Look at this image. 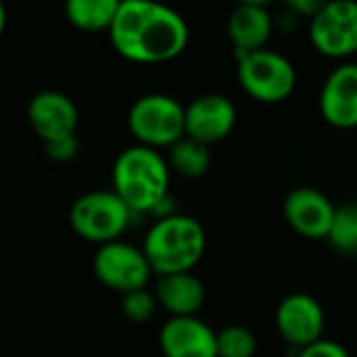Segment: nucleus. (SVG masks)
Wrapping results in <instances>:
<instances>
[{
	"mask_svg": "<svg viewBox=\"0 0 357 357\" xmlns=\"http://www.w3.org/2000/svg\"><path fill=\"white\" fill-rule=\"evenodd\" d=\"M119 8V0H69L67 21L82 31H109Z\"/></svg>",
	"mask_w": 357,
	"mask_h": 357,
	"instance_id": "17",
	"label": "nucleus"
},
{
	"mask_svg": "<svg viewBox=\"0 0 357 357\" xmlns=\"http://www.w3.org/2000/svg\"><path fill=\"white\" fill-rule=\"evenodd\" d=\"M326 241L345 255H357V203H345L337 207Z\"/></svg>",
	"mask_w": 357,
	"mask_h": 357,
	"instance_id": "19",
	"label": "nucleus"
},
{
	"mask_svg": "<svg viewBox=\"0 0 357 357\" xmlns=\"http://www.w3.org/2000/svg\"><path fill=\"white\" fill-rule=\"evenodd\" d=\"M128 128L142 146L172 149L186 136L184 107L169 94H144L130 107Z\"/></svg>",
	"mask_w": 357,
	"mask_h": 357,
	"instance_id": "5",
	"label": "nucleus"
},
{
	"mask_svg": "<svg viewBox=\"0 0 357 357\" xmlns=\"http://www.w3.org/2000/svg\"><path fill=\"white\" fill-rule=\"evenodd\" d=\"M113 48L132 63H167L184 52L190 40L186 19L163 4L146 0L119 2L109 29Z\"/></svg>",
	"mask_w": 357,
	"mask_h": 357,
	"instance_id": "1",
	"label": "nucleus"
},
{
	"mask_svg": "<svg viewBox=\"0 0 357 357\" xmlns=\"http://www.w3.org/2000/svg\"><path fill=\"white\" fill-rule=\"evenodd\" d=\"M27 121L46 144L59 138L75 136L79 111L67 94L56 90H44L29 100Z\"/></svg>",
	"mask_w": 357,
	"mask_h": 357,
	"instance_id": "12",
	"label": "nucleus"
},
{
	"mask_svg": "<svg viewBox=\"0 0 357 357\" xmlns=\"http://www.w3.org/2000/svg\"><path fill=\"white\" fill-rule=\"evenodd\" d=\"M205 249L207 234L203 226L195 218L182 213L155 220L142 243L151 270L159 276L192 272Z\"/></svg>",
	"mask_w": 357,
	"mask_h": 357,
	"instance_id": "3",
	"label": "nucleus"
},
{
	"mask_svg": "<svg viewBox=\"0 0 357 357\" xmlns=\"http://www.w3.org/2000/svg\"><path fill=\"white\" fill-rule=\"evenodd\" d=\"M257 339L245 326H228L218 333V357H255Z\"/></svg>",
	"mask_w": 357,
	"mask_h": 357,
	"instance_id": "20",
	"label": "nucleus"
},
{
	"mask_svg": "<svg viewBox=\"0 0 357 357\" xmlns=\"http://www.w3.org/2000/svg\"><path fill=\"white\" fill-rule=\"evenodd\" d=\"M320 113L333 128H357V63H343L331 71L320 92Z\"/></svg>",
	"mask_w": 357,
	"mask_h": 357,
	"instance_id": "14",
	"label": "nucleus"
},
{
	"mask_svg": "<svg viewBox=\"0 0 357 357\" xmlns=\"http://www.w3.org/2000/svg\"><path fill=\"white\" fill-rule=\"evenodd\" d=\"M314 48L328 59H347L357 52V2H324L310 21Z\"/></svg>",
	"mask_w": 357,
	"mask_h": 357,
	"instance_id": "8",
	"label": "nucleus"
},
{
	"mask_svg": "<svg viewBox=\"0 0 357 357\" xmlns=\"http://www.w3.org/2000/svg\"><path fill=\"white\" fill-rule=\"evenodd\" d=\"M324 6V2H316V0H295V2H289V8L295 13V15H301V17H316L318 15V10Z\"/></svg>",
	"mask_w": 357,
	"mask_h": 357,
	"instance_id": "24",
	"label": "nucleus"
},
{
	"mask_svg": "<svg viewBox=\"0 0 357 357\" xmlns=\"http://www.w3.org/2000/svg\"><path fill=\"white\" fill-rule=\"evenodd\" d=\"M272 33V15L259 2L238 4L228 19V36L241 54L261 50Z\"/></svg>",
	"mask_w": 357,
	"mask_h": 357,
	"instance_id": "16",
	"label": "nucleus"
},
{
	"mask_svg": "<svg viewBox=\"0 0 357 357\" xmlns=\"http://www.w3.org/2000/svg\"><path fill=\"white\" fill-rule=\"evenodd\" d=\"M282 213L287 224L299 236L310 241H322L331 234L337 207L324 192L312 186H299L287 195Z\"/></svg>",
	"mask_w": 357,
	"mask_h": 357,
	"instance_id": "10",
	"label": "nucleus"
},
{
	"mask_svg": "<svg viewBox=\"0 0 357 357\" xmlns=\"http://www.w3.org/2000/svg\"><path fill=\"white\" fill-rule=\"evenodd\" d=\"M132 215V209L113 190H92L73 201L69 224L79 238L102 247L121 241Z\"/></svg>",
	"mask_w": 357,
	"mask_h": 357,
	"instance_id": "4",
	"label": "nucleus"
},
{
	"mask_svg": "<svg viewBox=\"0 0 357 357\" xmlns=\"http://www.w3.org/2000/svg\"><path fill=\"white\" fill-rule=\"evenodd\" d=\"M184 119L186 136L209 146L230 136L236 126V107L228 96L211 92L184 107Z\"/></svg>",
	"mask_w": 357,
	"mask_h": 357,
	"instance_id": "11",
	"label": "nucleus"
},
{
	"mask_svg": "<svg viewBox=\"0 0 357 357\" xmlns=\"http://www.w3.org/2000/svg\"><path fill=\"white\" fill-rule=\"evenodd\" d=\"M276 328L289 345L301 351L322 341L326 328L324 307L307 293H293L284 297L276 310Z\"/></svg>",
	"mask_w": 357,
	"mask_h": 357,
	"instance_id": "9",
	"label": "nucleus"
},
{
	"mask_svg": "<svg viewBox=\"0 0 357 357\" xmlns=\"http://www.w3.org/2000/svg\"><path fill=\"white\" fill-rule=\"evenodd\" d=\"M157 305H161L172 318H190L205 305L207 293L203 282L192 272L159 276L155 289Z\"/></svg>",
	"mask_w": 357,
	"mask_h": 357,
	"instance_id": "15",
	"label": "nucleus"
},
{
	"mask_svg": "<svg viewBox=\"0 0 357 357\" xmlns=\"http://www.w3.org/2000/svg\"><path fill=\"white\" fill-rule=\"evenodd\" d=\"M169 172L159 151L142 144L128 146L113 163V192L132 213H153L169 197Z\"/></svg>",
	"mask_w": 357,
	"mask_h": 357,
	"instance_id": "2",
	"label": "nucleus"
},
{
	"mask_svg": "<svg viewBox=\"0 0 357 357\" xmlns=\"http://www.w3.org/2000/svg\"><path fill=\"white\" fill-rule=\"evenodd\" d=\"M165 357H218V333L197 316L169 318L159 333Z\"/></svg>",
	"mask_w": 357,
	"mask_h": 357,
	"instance_id": "13",
	"label": "nucleus"
},
{
	"mask_svg": "<svg viewBox=\"0 0 357 357\" xmlns=\"http://www.w3.org/2000/svg\"><path fill=\"white\" fill-rule=\"evenodd\" d=\"M4 27H6V8H4V4L0 2V36L4 33Z\"/></svg>",
	"mask_w": 357,
	"mask_h": 357,
	"instance_id": "25",
	"label": "nucleus"
},
{
	"mask_svg": "<svg viewBox=\"0 0 357 357\" xmlns=\"http://www.w3.org/2000/svg\"><path fill=\"white\" fill-rule=\"evenodd\" d=\"M44 151H46V157L56 161V163H67L71 159L77 157L79 153V142L75 136H67V138H59V140H52V142H46L44 144Z\"/></svg>",
	"mask_w": 357,
	"mask_h": 357,
	"instance_id": "22",
	"label": "nucleus"
},
{
	"mask_svg": "<svg viewBox=\"0 0 357 357\" xmlns=\"http://www.w3.org/2000/svg\"><path fill=\"white\" fill-rule=\"evenodd\" d=\"M236 75L243 90L253 100L266 105L287 100L297 86L295 65L284 54L268 48L241 54Z\"/></svg>",
	"mask_w": 357,
	"mask_h": 357,
	"instance_id": "6",
	"label": "nucleus"
},
{
	"mask_svg": "<svg viewBox=\"0 0 357 357\" xmlns=\"http://www.w3.org/2000/svg\"><path fill=\"white\" fill-rule=\"evenodd\" d=\"M92 270L100 284L121 295L146 289L153 276L142 247L130 245L126 241L98 247L92 259Z\"/></svg>",
	"mask_w": 357,
	"mask_h": 357,
	"instance_id": "7",
	"label": "nucleus"
},
{
	"mask_svg": "<svg viewBox=\"0 0 357 357\" xmlns=\"http://www.w3.org/2000/svg\"><path fill=\"white\" fill-rule=\"evenodd\" d=\"M167 165L182 178H188V180L203 178L211 167L209 146L184 136L172 149H167Z\"/></svg>",
	"mask_w": 357,
	"mask_h": 357,
	"instance_id": "18",
	"label": "nucleus"
},
{
	"mask_svg": "<svg viewBox=\"0 0 357 357\" xmlns=\"http://www.w3.org/2000/svg\"><path fill=\"white\" fill-rule=\"evenodd\" d=\"M297 357H351V356H349V351H347L343 345H339L337 341L322 339V341H318V343H314V345H310V347L301 349Z\"/></svg>",
	"mask_w": 357,
	"mask_h": 357,
	"instance_id": "23",
	"label": "nucleus"
},
{
	"mask_svg": "<svg viewBox=\"0 0 357 357\" xmlns=\"http://www.w3.org/2000/svg\"><path fill=\"white\" fill-rule=\"evenodd\" d=\"M155 310H157L155 293H149L146 289L123 295L121 312H123V316H126L130 322H134V324H144V322H149V320L155 316Z\"/></svg>",
	"mask_w": 357,
	"mask_h": 357,
	"instance_id": "21",
	"label": "nucleus"
}]
</instances>
